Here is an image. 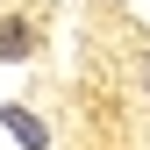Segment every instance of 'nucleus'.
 I'll use <instances>...</instances> for the list:
<instances>
[{"mask_svg": "<svg viewBox=\"0 0 150 150\" xmlns=\"http://www.w3.org/2000/svg\"><path fill=\"white\" fill-rule=\"evenodd\" d=\"M143 86H150V64H143Z\"/></svg>", "mask_w": 150, "mask_h": 150, "instance_id": "nucleus-3", "label": "nucleus"}, {"mask_svg": "<svg viewBox=\"0 0 150 150\" xmlns=\"http://www.w3.org/2000/svg\"><path fill=\"white\" fill-rule=\"evenodd\" d=\"M36 50V29L29 22H0V57H29Z\"/></svg>", "mask_w": 150, "mask_h": 150, "instance_id": "nucleus-2", "label": "nucleus"}, {"mask_svg": "<svg viewBox=\"0 0 150 150\" xmlns=\"http://www.w3.org/2000/svg\"><path fill=\"white\" fill-rule=\"evenodd\" d=\"M0 122H7V136H14V143H22V150H43V143H50V129H43V122H36V115H29V107H0Z\"/></svg>", "mask_w": 150, "mask_h": 150, "instance_id": "nucleus-1", "label": "nucleus"}]
</instances>
